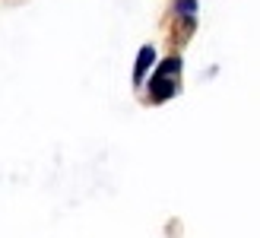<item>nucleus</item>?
I'll use <instances>...</instances> for the list:
<instances>
[{
    "instance_id": "nucleus-1",
    "label": "nucleus",
    "mask_w": 260,
    "mask_h": 238,
    "mask_svg": "<svg viewBox=\"0 0 260 238\" xmlns=\"http://www.w3.org/2000/svg\"><path fill=\"white\" fill-rule=\"evenodd\" d=\"M152 61H155V51L146 45V48L140 51V57H137V70H134V79H137V83H143V76L149 73V64H152Z\"/></svg>"
},
{
    "instance_id": "nucleus-2",
    "label": "nucleus",
    "mask_w": 260,
    "mask_h": 238,
    "mask_svg": "<svg viewBox=\"0 0 260 238\" xmlns=\"http://www.w3.org/2000/svg\"><path fill=\"white\" fill-rule=\"evenodd\" d=\"M172 92H175V83H172V79H165V76H155V79H152V99H155V102L172 99Z\"/></svg>"
},
{
    "instance_id": "nucleus-3",
    "label": "nucleus",
    "mask_w": 260,
    "mask_h": 238,
    "mask_svg": "<svg viewBox=\"0 0 260 238\" xmlns=\"http://www.w3.org/2000/svg\"><path fill=\"white\" fill-rule=\"evenodd\" d=\"M178 70H181V61L178 57H168L162 67H159V73H155V76H175Z\"/></svg>"
},
{
    "instance_id": "nucleus-4",
    "label": "nucleus",
    "mask_w": 260,
    "mask_h": 238,
    "mask_svg": "<svg viewBox=\"0 0 260 238\" xmlns=\"http://www.w3.org/2000/svg\"><path fill=\"white\" fill-rule=\"evenodd\" d=\"M193 10H197V4H193V0H178V13H184L187 19L193 16Z\"/></svg>"
}]
</instances>
